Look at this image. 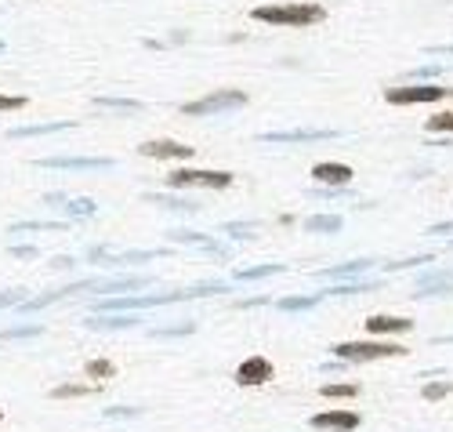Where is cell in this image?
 Listing matches in <instances>:
<instances>
[{
	"instance_id": "1",
	"label": "cell",
	"mask_w": 453,
	"mask_h": 432,
	"mask_svg": "<svg viewBox=\"0 0 453 432\" xmlns=\"http://www.w3.org/2000/svg\"><path fill=\"white\" fill-rule=\"evenodd\" d=\"M254 22H269V26H316L327 18V8L323 4H265L250 11Z\"/></svg>"
},
{
	"instance_id": "2",
	"label": "cell",
	"mask_w": 453,
	"mask_h": 432,
	"mask_svg": "<svg viewBox=\"0 0 453 432\" xmlns=\"http://www.w3.org/2000/svg\"><path fill=\"white\" fill-rule=\"evenodd\" d=\"M214 291H225L222 284H207L196 291H178V294H149V298H105L98 301V313H120V309H149V306H167V301H185V298H196V294H214Z\"/></svg>"
},
{
	"instance_id": "3",
	"label": "cell",
	"mask_w": 453,
	"mask_h": 432,
	"mask_svg": "<svg viewBox=\"0 0 453 432\" xmlns=\"http://www.w3.org/2000/svg\"><path fill=\"white\" fill-rule=\"evenodd\" d=\"M337 360H352V363H366V360H392V356H406L403 345L395 341H341L334 345Z\"/></svg>"
},
{
	"instance_id": "4",
	"label": "cell",
	"mask_w": 453,
	"mask_h": 432,
	"mask_svg": "<svg viewBox=\"0 0 453 432\" xmlns=\"http://www.w3.org/2000/svg\"><path fill=\"white\" fill-rule=\"evenodd\" d=\"M240 105H247V95H243V91H214V95H207V98L185 102L182 113H185V117H214V113L240 110Z\"/></svg>"
},
{
	"instance_id": "5",
	"label": "cell",
	"mask_w": 453,
	"mask_h": 432,
	"mask_svg": "<svg viewBox=\"0 0 453 432\" xmlns=\"http://www.w3.org/2000/svg\"><path fill=\"white\" fill-rule=\"evenodd\" d=\"M170 189H229L232 185V175L229 171H170V178H167Z\"/></svg>"
},
{
	"instance_id": "6",
	"label": "cell",
	"mask_w": 453,
	"mask_h": 432,
	"mask_svg": "<svg viewBox=\"0 0 453 432\" xmlns=\"http://www.w3.org/2000/svg\"><path fill=\"white\" fill-rule=\"evenodd\" d=\"M449 88H439V84H414V88H388L384 98L392 105H428V102H442L449 98Z\"/></svg>"
},
{
	"instance_id": "7",
	"label": "cell",
	"mask_w": 453,
	"mask_h": 432,
	"mask_svg": "<svg viewBox=\"0 0 453 432\" xmlns=\"http://www.w3.org/2000/svg\"><path fill=\"white\" fill-rule=\"evenodd\" d=\"M142 157H153V160H189L196 149L185 145V142H170V138H153V142H142Z\"/></svg>"
},
{
	"instance_id": "8",
	"label": "cell",
	"mask_w": 453,
	"mask_h": 432,
	"mask_svg": "<svg viewBox=\"0 0 453 432\" xmlns=\"http://www.w3.org/2000/svg\"><path fill=\"white\" fill-rule=\"evenodd\" d=\"M272 381V363L265 356H247L236 367V385H265Z\"/></svg>"
},
{
	"instance_id": "9",
	"label": "cell",
	"mask_w": 453,
	"mask_h": 432,
	"mask_svg": "<svg viewBox=\"0 0 453 432\" xmlns=\"http://www.w3.org/2000/svg\"><path fill=\"white\" fill-rule=\"evenodd\" d=\"M40 167H55V171H109L113 160H105V157H48V160H40Z\"/></svg>"
},
{
	"instance_id": "10",
	"label": "cell",
	"mask_w": 453,
	"mask_h": 432,
	"mask_svg": "<svg viewBox=\"0 0 453 432\" xmlns=\"http://www.w3.org/2000/svg\"><path fill=\"white\" fill-rule=\"evenodd\" d=\"M312 178L323 185H349L352 182V167L349 164H337V160H323L312 167Z\"/></svg>"
},
{
	"instance_id": "11",
	"label": "cell",
	"mask_w": 453,
	"mask_h": 432,
	"mask_svg": "<svg viewBox=\"0 0 453 432\" xmlns=\"http://www.w3.org/2000/svg\"><path fill=\"white\" fill-rule=\"evenodd\" d=\"M312 428H334V432H352L359 425V414L356 410H327V414H316L309 421Z\"/></svg>"
},
{
	"instance_id": "12",
	"label": "cell",
	"mask_w": 453,
	"mask_h": 432,
	"mask_svg": "<svg viewBox=\"0 0 453 432\" xmlns=\"http://www.w3.org/2000/svg\"><path fill=\"white\" fill-rule=\"evenodd\" d=\"M366 331H370L374 338L377 334H406V331H414V320H406V316H370L366 320Z\"/></svg>"
},
{
	"instance_id": "13",
	"label": "cell",
	"mask_w": 453,
	"mask_h": 432,
	"mask_svg": "<svg viewBox=\"0 0 453 432\" xmlns=\"http://www.w3.org/2000/svg\"><path fill=\"white\" fill-rule=\"evenodd\" d=\"M327 138H337V131H269V135H262V142H287V145L327 142Z\"/></svg>"
},
{
	"instance_id": "14",
	"label": "cell",
	"mask_w": 453,
	"mask_h": 432,
	"mask_svg": "<svg viewBox=\"0 0 453 432\" xmlns=\"http://www.w3.org/2000/svg\"><path fill=\"white\" fill-rule=\"evenodd\" d=\"M73 127V120H51V124H40V127H15L11 138H33V135H51V131H66Z\"/></svg>"
},
{
	"instance_id": "15",
	"label": "cell",
	"mask_w": 453,
	"mask_h": 432,
	"mask_svg": "<svg viewBox=\"0 0 453 432\" xmlns=\"http://www.w3.org/2000/svg\"><path fill=\"white\" fill-rule=\"evenodd\" d=\"M309 233H337L341 229V218L337 214H312V218L305 222Z\"/></svg>"
},
{
	"instance_id": "16",
	"label": "cell",
	"mask_w": 453,
	"mask_h": 432,
	"mask_svg": "<svg viewBox=\"0 0 453 432\" xmlns=\"http://www.w3.org/2000/svg\"><path fill=\"white\" fill-rule=\"evenodd\" d=\"M102 110H123V113H142V102H127V98H95Z\"/></svg>"
},
{
	"instance_id": "17",
	"label": "cell",
	"mask_w": 453,
	"mask_h": 432,
	"mask_svg": "<svg viewBox=\"0 0 453 432\" xmlns=\"http://www.w3.org/2000/svg\"><path fill=\"white\" fill-rule=\"evenodd\" d=\"M424 131L431 135V131H446V135H453V113H435L431 120H424Z\"/></svg>"
},
{
	"instance_id": "18",
	"label": "cell",
	"mask_w": 453,
	"mask_h": 432,
	"mask_svg": "<svg viewBox=\"0 0 453 432\" xmlns=\"http://www.w3.org/2000/svg\"><path fill=\"white\" fill-rule=\"evenodd\" d=\"M370 262H349V266H337V269H323L319 276L323 280H337V276H352V273H363Z\"/></svg>"
},
{
	"instance_id": "19",
	"label": "cell",
	"mask_w": 453,
	"mask_h": 432,
	"mask_svg": "<svg viewBox=\"0 0 453 432\" xmlns=\"http://www.w3.org/2000/svg\"><path fill=\"white\" fill-rule=\"evenodd\" d=\"M449 393H453V381H435V385H424V388H421L424 400H442V396H449Z\"/></svg>"
},
{
	"instance_id": "20",
	"label": "cell",
	"mask_w": 453,
	"mask_h": 432,
	"mask_svg": "<svg viewBox=\"0 0 453 432\" xmlns=\"http://www.w3.org/2000/svg\"><path fill=\"white\" fill-rule=\"evenodd\" d=\"M88 393H98V385H62V388H55L51 396H88Z\"/></svg>"
},
{
	"instance_id": "21",
	"label": "cell",
	"mask_w": 453,
	"mask_h": 432,
	"mask_svg": "<svg viewBox=\"0 0 453 432\" xmlns=\"http://www.w3.org/2000/svg\"><path fill=\"white\" fill-rule=\"evenodd\" d=\"M88 374H91V378H113L116 367H113L109 360H91V363H88Z\"/></svg>"
},
{
	"instance_id": "22",
	"label": "cell",
	"mask_w": 453,
	"mask_h": 432,
	"mask_svg": "<svg viewBox=\"0 0 453 432\" xmlns=\"http://www.w3.org/2000/svg\"><path fill=\"white\" fill-rule=\"evenodd\" d=\"M319 298H323V294H312V298H283V301H279V306H283V309H294V313H297V309H312Z\"/></svg>"
},
{
	"instance_id": "23",
	"label": "cell",
	"mask_w": 453,
	"mask_h": 432,
	"mask_svg": "<svg viewBox=\"0 0 453 432\" xmlns=\"http://www.w3.org/2000/svg\"><path fill=\"white\" fill-rule=\"evenodd\" d=\"M319 393H323V396H356L359 385H349V381H344V385H323Z\"/></svg>"
},
{
	"instance_id": "24",
	"label": "cell",
	"mask_w": 453,
	"mask_h": 432,
	"mask_svg": "<svg viewBox=\"0 0 453 432\" xmlns=\"http://www.w3.org/2000/svg\"><path fill=\"white\" fill-rule=\"evenodd\" d=\"M131 323H138V320H131V316H113V320H88V327H131Z\"/></svg>"
},
{
	"instance_id": "25",
	"label": "cell",
	"mask_w": 453,
	"mask_h": 432,
	"mask_svg": "<svg viewBox=\"0 0 453 432\" xmlns=\"http://www.w3.org/2000/svg\"><path fill=\"white\" fill-rule=\"evenodd\" d=\"M272 273H283V266H257V269H243L240 280H257V276H272Z\"/></svg>"
},
{
	"instance_id": "26",
	"label": "cell",
	"mask_w": 453,
	"mask_h": 432,
	"mask_svg": "<svg viewBox=\"0 0 453 432\" xmlns=\"http://www.w3.org/2000/svg\"><path fill=\"white\" fill-rule=\"evenodd\" d=\"M374 284H344V287H330L327 294H363V291H370Z\"/></svg>"
},
{
	"instance_id": "27",
	"label": "cell",
	"mask_w": 453,
	"mask_h": 432,
	"mask_svg": "<svg viewBox=\"0 0 453 432\" xmlns=\"http://www.w3.org/2000/svg\"><path fill=\"white\" fill-rule=\"evenodd\" d=\"M26 95H0V110H22Z\"/></svg>"
},
{
	"instance_id": "28",
	"label": "cell",
	"mask_w": 453,
	"mask_h": 432,
	"mask_svg": "<svg viewBox=\"0 0 453 432\" xmlns=\"http://www.w3.org/2000/svg\"><path fill=\"white\" fill-rule=\"evenodd\" d=\"M73 214H95V204L91 200H76L73 204Z\"/></svg>"
},
{
	"instance_id": "29",
	"label": "cell",
	"mask_w": 453,
	"mask_h": 432,
	"mask_svg": "<svg viewBox=\"0 0 453 432\" xmlns=\"http://www.w3.org/2000/svg\"><path fill=\"white\" fill-rule=\"evenodd\" d=\"M435 55H453V44L449 48H435Z\"/></svg>"
},
{
	"instance_id": "30",
	"label": "cell",
	"mask_w": 453,
	"mask_h": 432,
	"mask_svg": "<svg viewBox=\"0 0 453 432\" xmlns=\"http://www.w3.org/2000/svg\"><path fill=\"white\" fill-rule=\"evenodd\" d=\"M0 418H4V414H0Z\"/></svg>"
}]
</instances>
